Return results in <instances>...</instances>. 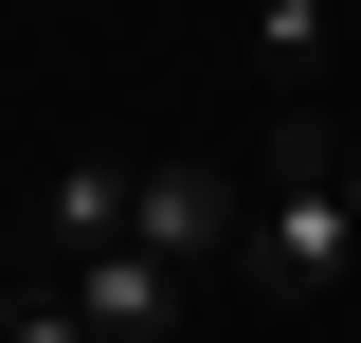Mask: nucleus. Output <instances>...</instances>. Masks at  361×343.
I'll list each match as a JSON object with an SVG mask.
<instances>
[{"mask_svg": "<svg viewBox=\"0 0 361 343\" xmlns=\"http://www.w3.org/2000/svg\"><path fill=\"white\" fill-rule=\"evenodd\" d=\"M361 271V145L343 127H271V199H253V289L325 307Z\"/></svg>", "mask_w": 361, "mask_h": 343, "instance_id": "nucleus-1", "label": "nucleus"}, {"mask_svg": "<svg viewBox=\"0 0 361 343\" xmlns=\"http://www.w3.org/2000/svg\"><path fill=\"white\" fill-rule=\"evenodd\" d=\"M127 253H163L180 289H235V253H253V181H235V163H127Z\"/></svg>", "mask_w": 361, "mask_h": 343, "instance_id": "nucleus-2", "label": "nucleus"}, {"mask_svg": "<svg viewBox=\"0 0 361 343\" xmlns=\"http://www.w3.org/2000/svg\"><path fill=\"white\" fill-rule=\"evenodd\" d=\"M54 289H73V325H90V343H180V307H199L163 253H90V271H54Z\"/></svg>", "mask_w": 361, "mask_h": 343, "instance_id": "nucleus-3", "label": "nucleus"}, {"mask_svg": "<svg viewBox=\"0 0 361 343\" xmlns=\"http://www.w3.org/2000/svg\"><path fill=\"white\" fill-rule=\"evenodd\" d=\"M37 235H54V271H90V253H127V163H54Z\"/></svg>", "mask_w": 361, "mask_h": 343, "instance_id": "nucleus-4", "label": "nucleus"}, {"mask_svg": "<svg viewBox=\"0 0 361 343\" xmlns=\"http://www.w3.org/2000/svg\"><path fill=\"white\" fill-rule=\"evenodd\" d=\"M253 37L289 54V73H307V54H325V0H253Z\"/></svg>", "mask_w": 361, "mask_h": 343, "instance_id": "nucleus-5", "label": "nucleus"}]
</instances>
